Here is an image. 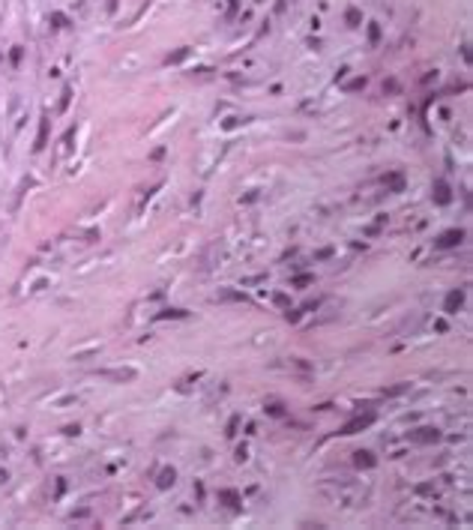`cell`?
Returning <instances> with one entry per match:
<instances>
[{
	"mask_svg": "<svg viewBox=\"0 0 473 530\" xmlns=\"http://www.w3.org/2000/svg\"><path fill=\"white\" fill-rule=\"evenodd\" d=\"M356 464H359V467H372V464H375L372 452H356Z\"/></svg>",
	"mask_w": 473,
	"mask_h": 530,
	"instance_id": "obj_6",
	"label": "cell"
},
{
	"mask_svg": "<svg viewBox=\"0 0 473 530\" xmlns=\"http://www.w3.org/2000/svg\"><path fill=\"white\" fill-rule=\"evenodd\" d=\"M12 63H21V48L15 45V51H12Z\"/></svg>",
	"mask_w": 473,
	"mask_h": 530,
	"instance_id": "obj_8",
	"label": "cell"
},
{
	"mask_svg": "<svg viewBox=\"0 0 473 530\" xmlns=\"http://www.w3.org/2000/svg\"><path fill=\"white\" fill-rule=\"evenodd\" d=\"M461 240H464V231H458V228H452V231L441 234V237L434 240V246H438V249H449V246H458Z\"/></svg>",
	"mask_w": 473,
	"mask_h": 530,
	"instance_id": "obj_2",
	"label": "cell"
},
{
	"mask_svg": "<svg viewBox=\"0 0 473 530\" xmlns=\"http://www.w3.org/2000/svg\"><path fill=\"white\" fill-rule=\"evenodd\" d=\"M422 434H416V440H438V431H431V429H419Z\"/></svg>",
	"mask_w": 473,
	"mask_h": 530,
	"instance_id": "obj_7",
	"label": "cell"
},
{
	"mask_svg": "<svg viewBox=\"0 0 473 530\" xmlns=\"http://www.w3.org/2000/svg\"><path fill=\"white\" fill-rule=\"evenodd\" d=\"M434 198H438V204H449V201H452V195H449V186H446L443 180H438V183H434Z\"/></svg>",
	"mask_w": 473,
	"mask_h": 530,
	"instance_id": "obj_3",
	"label": "cell"
},
{
	"mask_svg": "<svg viewBox=\"0 0 473 530\" xmlns=\"http://www.w3.org/2000/svg\"><path fill=\"white\" fill-rule=\"evenodd\" d=\"M372 423H375V413H366V417H353L350 423H345V426H342V434H356V431L369 429Z\"/></svg>",
	"mask_w": 473,
	"mask_h": 530,
	"instance_id": "obj_1",
	"label": "cell"
},
{
	"mask_svg": "<svg viewBox=\"0 0 473 530\" xmlns=\"http://www.w3.org/2000/svg\"><path fill=\"white\" fill-rule=\"evenodd\" d=\"M461 291H452V294H449V297H446V306H443V309H446V312H449V315H452V312H455V309H458V306H461Z\"/></svg>",
	"mask_w": 473,
	"mask_h": 530,
	"instance_id": "obj_4",
	"label": "cell"
},
{
	"mask_svg": "<svg viewBox=\"0 0 473 530\" xmlns=\"http://www.w3.org/2000/svg\"><path fill=\"white\" fill-rule=\"evenodd\" d=\"M45 141H48V120H42V126H39V138H36V150H42V147H45Z\"/></svg>",
	"mask_w": 473,
	"mask_h": 530,
	"instance_id": "obj_5",
	"label": "cell"
}]
</instances>
